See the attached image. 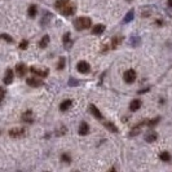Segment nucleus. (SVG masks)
I'll return each instance as SVG.
<instances>
[{"label":"nucleus","instance_id":"obj_1","mask_svg":"<svg viewBox=\"0 0 172 172\" xmlns=\"http://www.w3.org/2000/svg\"><path fill=\"white\" fill-rule=\"evenodd\" d=\"M74 25L78 30H85V28H89L92 26V21L88 17H79V18L75 20Z\"/></svg>","mask_w":172,"mask_h":172},{"label":"nucleus","instance_id":"obj_2","mask_svg":"<svg viewBox=\"0 0 172 172\" xmlns=\"http://www.w3.org/2000/svg\"><path fill=\"white\" fill-rule=\"evenodd\" d=\"M26 135V130L25 128H12V130L9 131V136L13 138H20V137H23V136Z\"/></svg>","mask_w":172,"mask_h":172},{"label":"nucleus","instance_id":"obj_3","mask_svg":"<svg viewBox=\"0 0 172 172\" xmlns=\"http://www.w3.org/2000/svg\"><path fill=\"white\" fill-rule=\"evenodd\" d=\"M30 71L33 73L34 75H36L39 78H45L47 75H48V70L45 69V67H30Z\"/></svg>","mask_w":172,"mask_h":172},{"label":"nucleus","instance_id":"obj_4","mask_svg":"<svg viewBox=\"0 0 172 172\" xmlns=\"http://www.w3.org/2000/svg\"><path fill=\"white\" fill-rule=\"evenodd\" d=\"M75 9H77V8H75V5L73 4V3L69 1L62 9H61V13H62L63 16H71V14L75 13Z\"/></svg>","mask_w":172,"mask_h":172},{"label":"nucleus","instance_id":"obj_5","mask_svg":"<svg viewBox=\"0 0 172 172\" xmlns=\"http://www.w3.org/2000/svg\"><path fill=\"white\" fill-rule=\"evenodd\" d=\"M123 78H124V82H126V83H133V82L136 80V71L132 70V69L127 70L126 73H124Z\"/></svg>","mask_w":172,"mask_h":172},{"label":"nucleus","instance_id":"obj_6","mask_svg":"<svg viewBox=\"0 0 172 172\" xmlns=\"http://www.w3.org/2000/svg\"><path fill=\"white\" fill-rule=\"evenodd\" d=\"M77 69L82 74H87V73H89V70H91V66H89V63L85 62V61H80V62H78Z\"/></svg>","mask_w":172,"mask_h":172},{"label":"nucleus","instance_id":"obj_7","mask_svg":"<svg viewBox=\"0 0 172 172\" xmlns=\"http://www.w3.org/2000/svg\"><path fill=\"white\" fill-rule=\"evenodd\" d=\"M26 83L30 85V87H40V85H43L42 79H38V78H27Z\"/></svg>","mask_w":172,"mask_h":172},{"label":"nucleus","instance_id":"obj_8","mask_svg":"<svg viewBox=\"0 0 172 172\" xmlns=\"http://www.w3.org/2000/svg\"><path fill=\"white\" fill-rule=\"evenodd\" d=\"M16 71H17V75L22 78L27 73V67H26V65H25V63H18V65L16 66Z\"/></svg>","mask_w":172,"mask_h":172},{"label":"nucleus","instance_id":"obj_9","mask_svg":"<svg viewBox=\"0 0 172 172\" xmlns=\"http://www.w3.org/2000/svg\"><path fill=\"white\" fill-rule=\"evenodd\" d=\"M79 135H82V136H85V135H88L89 133V126L85 122H82L80 123V127H79Z\"/></svg>","mask_w":172,"mask_h":172},{"label":"nucleus","instance_id":"obj_10","mask_svg":"<svg viewBox=\"0 0 172 172\" xmlns=\"http://www.w3.org/2000/svg\"><path fill=\"white\" fill-rule=\"evenodd\" d=\"M13 70L12 69H8L5 71V77H4V83L5 84H10L13 82Z\"/></svg>","mask_w":172,"mask_h":172},{"label":"nucleus","instance_id":"obj_11","mask_svg":"<svg viewBox=\"0 0 172 172\" xmlns=\"http://www.w3.org/2000/svg\"><path fill=\"white\" fill-rule=\"evenodd\" d=\"M89 112H91L93 115H95L97 119H102V114H101V112L96 107L95 105H89Z\"/></svg>","mask_w":172,"mask_h":172},{"label":"nucleus","instance_id":"obj_12","mask_svg":"<svg viewBox=\"0 0 172 172\" xmlns=\"http://www.w3.org/2000/svg\"><path fill=\"white\" fill-rule=\"evenodd\" d=\"M105 31V26L103 25H96V26L92 27V34L93 35H100Z\"/></svg>","mask_w":172,"mask_h":172},{"label":"nucleus","instance_id":"obj_13","mask_svg":"<svg viewBox=\"0 0 172 172\" xmlns=\"http://www.w3.org/2000/svg\"><path fill=\"white\" fill-rule=\"evenodd\" d=\"M140 107H141V101H140V100H133V101H131L130 110H132V112H136V110H138Z\"/></svg>","mask_w":172,"mask_h":172},{"label":"nucleus","instance_id":"obj_14","mask_svg":"<svg viewBox=\"0 0 172 172\" xmlns=\"http://www.w3.org/2000/svg\"><path fill=\"white\" fill-rule=\"evenodd\" d=\"M122 40H123V39H122V36H114L113 39H112V48L113 49H117L118 47L120 45V43H122Z\"/></svg>","mask_w":172,"mask_h":172},{"label":"nucleus","instance_id":"obj_15","mask_svg":"<svg viewBox=\"0 0 172 172\" xmlns=\"http://www.w3.org/2000/svg\"><path fill=\"white\" fill-rule=\"evenodd\" d=\"M71 105H73V102H71V100H65L60 105V109H61V112H66V110H69Z\"/></svg>","mask_w":172,"mask_h":172},{"label":"nucleus","instance_id":"obj_16","mask_svg":"<svg viewBox=\"0 0 172 172\" xmlns=\"http://www.w3.org/2000/svg\"><path fill=\"white\" fill-rule=\"evenodd\" d=\"M157 138H158V135H157L155 132H153V131L149 132V133L145 136V140L148 142H154V141H157Z\"/></svg>","mask_w":172,"mask_h":172},{"label":"nucleus","instance_id":"obj_17","mask_svg":"<svg viewBox=\"0 0 172 172\" xmlns=\"http://www.w3.org/2000/svg\"><path fill=\"white\" fill-rule=\"evenodd\" d=\"M62 42H63V45H65L66 48H69V47H70V44H71V39H70V34H69V33L63 34Z\"/></svg>","mask_w":172,"mask_h":172},{"label":"nucleus","instance_id":"obj_18","mask_svg":"<svg viewBox=\"0 0 172 172\" xmlns=\"http://www.w3.org/2000/svg\"><path fill=\"white\" fill-rule=\"evenodd\" d=\"M159 158L163 160V162H170L171 160V155H170V153L168 152H162L159 154Z\"/></svg>","mask_w":172,"mask_h":172},{"label":"nucleus","instance_id":"obj_19","mask_svg":"<svg viewBox=\"0 0 172 172\" xmlns=\"http://www.w3.org/2000/svg\"><path fill=\"white\" fill-rule=\"evenodd\" d=\"M48 43H49V36L45 35V36H43L42 40L39 42V47H40V48H45V47L48 45Z\"/></svg>","mask_w":172,"mask_h":172},{"label":"nucleus","instance_id":"obj_20","mask_svg":"<svg viewBox=\"0 0 172 172\" xmlns=\"http://www.w3.org/2000/svg\"><path fill=\"white\" fill-rule=\"evenodd\" d=\"M69 1H70V0H57L55 5H56V8H57V9H60V10H61V9H62L63 7H65Z\"/></svg>","mask_w":172,"mask_h":172},{"label":"nucleus","instance_id":"obj_21","mask_svg":"<svg viewBox=\"0 0 172 172\" xmlns=\"http://www.w3.org/2000/svg\"><path fill=\"white\" fill-rule=\"evenodd\" d=\"M105 127L107 128V130H110V131L115 132V133H117V132H118V128H117L115 126H114V124H113V123H110V122H105Z\"/></svg>","mask_w":172,"mask_h":172},{"label":"nucleus","instance_id":"obj_22","mask_svg":"<svg viewBox=\"0 0 172 172\" xmlns=\"http://www.w3.org/2000/svg\"><path fill=\"white\" fill-rule=\"evenodd\" d=\"M31 114H33V113H31L30 110H28V112H26L22 115V120H25V122H33V119H31Z\"/></svg>","mask_w":172,"mask_h":172},{"label":"nucleus","instance_id":"obj_23","mask_svg":"<svg viewBox=\"0 0 172 172\" xmlns=\"http://www.w3.org/2000/svg\"><path fill=\"white\" fill-rule=\"evenodd\" d=\"M28 16L30 17L36 16V5H30V8H28Z\"/></svg>","mask_w":172,"mask_h":172},{"label":"nucleus","instance_id":"obj_24","mask_svg":"<svg viewBox=\"0 0 172 172\" xmlns=\"http://www.w3.org/2000/svg\"><path fill=\"white\" fill-rule=\"evenodd\" d=\"M63 66H65V58H63V57H61L58 65H57V69H58V70H62Z\"/></svg>","mask_w":172,"mask_h":172},{"label":"nucleus","instance_id":"obj_25","mask_svg":"<svg viewBox=\"0 0 172 172\" xmlns=\"http://www.w3.org/2000/svg\"><path fill=\"white\" fill-rule=\"evenodd\" d=\"M133 18V10H131V12H128L127 13V16H126V18H124V22H130V21Z\"/></svg>","mask_w":172,"mask_h":172},{"label":"nucleus","instance_id":"obj_26","mask_svg":"<svg viewBox=\"0 0 172 172\" xmlns=\"http://www.w3.org/2000/svg\"><path fill=\"white\" fill-rule=\"evenodd\" d=\"M62 160H63V162H65V163H70L71 158H70L69 155H67V154H63V155H62Z\"/></svg>","mask_w":172,"mask_h":172},{"label":"nucleus","instance_id":"obj_27","mask_svg":"<svg viewBox=\"0 0 172 172\" xmlns=\"http://www.w3.org/2000/svg\"><path fill=\"white\" fill-rule=\"evenodd\" d=\"M27 44H28L27 40H22V42H21V44H20V48L21 49H26L27 48Z\"/></svg>","mask_w":172,"mask_h":172},{"label":"nucleus","instance_id":"obj_28","mask_svg":"<svg viewBox=\"0 0 172 172\" xmlns=\"http://www.w3.org/2000/svg\"><path fill=\"white\" fill-rule=\"evenodd\" d=\"M4 96H5V91L3 88H0V102L3 101V98H4Z\"/></svg>","mask_w":172,"mask_h":172},{"label":"nucleus","instance_id":"obj_29","mask_svg":"<svg viewBox=\"0 0 172 172\" xmlns=\"http://www.w3.org/2000/svg\"><path fill=\"white\" fill-rule=\"evenodd\" d=\"M1 38H4L5 40H7V42H9V43H12V42H13V40H12V38H10L9 35H5V34H4V35H1Z\"/></svg>","mask_w":172,"mask_h":172},{"label":"nucleus","instance_id":"obj_30","mask_svg":"<svg viewBox=\"0 0 172 172\" xmlns=\"http://www.w3.org/2000/svg\"><path fill=\"white\" fill-rule=\"evenodd\" d=\"M168 7H171V8H172V0H168Z\"/></svg>","mask_w":172,"mask_h":172}]
</instances>
